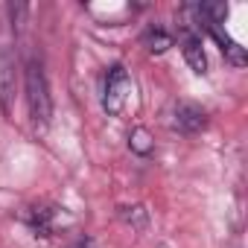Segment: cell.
<instances>
[{
	"instance_id": "cell-1",
	"label": "cell",
	"mask_w": 248,
	"mask_h": 248,
	"mask_svg": "<svg viewBox=\"0 0 248 248\" xmlns=\"http://www.w3.org/2000/svg\"><path fill=\"white\" fill-rule=\"evenodd\" d=\"M24 85H27V102H30V117L38 129L50 126L53 117V99H50V88H47V76L41 70L38 62H30L24 70Z\"/></svg>"
},
{
	"instance_id": "cell-2",
	"label": "cell",
	"mask_w": 248,
	"mask_h": 248,
	"mask_svg": "<svg viewBox=\"0 0 248 248\" xmlns=\"http://www.w3.org/2000/svg\"><path fill=\"white\" fill-rule=\"evenodd\" d=\"M129 93H132V79H129L126 67H123V64L111 67V70H108V79H105V99H102L105 111H108L111 117H117L123 108H126Z\"/></svg>"
},
{
	"instance_id": "cell-3",
	"label": "cell",
	"mask_w": 248,
	"mask_h": 248,
	"mask_svg": "<svg viewBox=\"0 0 248 248\" xmlns=\"http://www.w3.org/2000/svg\"><path fill=\"white\" fill-rule=\"evenodd\" d=\"M0 108L6 117L15 111V56L9 47H0Z\"/></svg>"
},
{
	"instance_id": "cell-4",
	"label": "cell",
	"mask_w": 248,
	"mask_h": 248,
	"mask_svg": "<svg viewBox=\"0 0 248 248\" xmlns=\"http://www.w3.org/2000/svg\"><path fill=\"white\" fill-rule=\"evenodd\" d=\"M172 126L184 135H196L207 126V114L193 102H178L175 111H172Z\"/></svg>"
},
{
	"instance_id": "cell-5",
	"label": "cell",
	"mask_w": 248,
	"mask_h": 248,
	"mask_svg": "<svg viewBox=\"0 0 248 248\" xmlns=\"http://www.w3.org/2000/svg\"><path fill=\"white\" fill-rule=\"evenodd\" d=\"M181 50H184V59H187L190 70L199 73V76H204V73H207V56H204L202 38L193 35V32H184V35H181Z\"/></svg>"
},
{
	"instance_id": "cell-6",
	"label": "cell",
	"mask_w": 248,
	"mask_h": 248,
	"mask_svg": "<svg viewBox=\"0 0 248 248\" xmlns=\"http://www.w3.org/2000/svg\"><path fill=\"white\" fill-rule=\"evenodd\" d=\"M204 30L216 38V44H219V47H222V53L231 59V64H236V67H242V64H245V50H242V47H239L228 32H225V30H222V24H210V21H204Z\"/></svg>"
},
{
	"instance_id": "cell-7",
	"label": "cell",
	"mask_w": 248,
	"mask_h": 248,
	"mask_svg": "<svg viewBox=\"0 0 248 248\" xmlns=\"http://www.w3.org/2000/svg\"><path fill=\"white\" fill-rule=\"evenodd\" d=\"M129 149H132L135 155H149V152L155 149V140H152L149 129H143V126L132 129V135H129Z\"/></svg>"
},
{
	"instance_id": "cell-8",
	"label": "cell",
	"mask_w": 248,
	"mask_h": 248,
	"mask_svg": "<svg viewBox=\"0 0 248 248\" xmlns=\"http://www.w3.org/2000/svg\"><path fill=\"white\" fill-rule=\"evenodd\" d=\"M143 44H146L149 53H167L172 47V35H167L164 30H149L143 35Z\"/></svg>"
},
{
	"instance_id": "cell-9",
	"label": "cell",
	"mask_w": 248,
	"mask_h": 248,
	"mask_svg": "<svg viewBox=\"0 0 248 248\" xmlns=\"http://www.w3.org/2000/svg\"><path fill=\"white\" fill-rule=\"evenodd\" d=\"M126 222H132L135 228H146V210L143 207H126Z\"/></svg>"
},
{
	"instance_id": "cell-10",
	"label": "cell",
	"mask_w": 248,
	"mask_h": 248,
	"mask_svg": "<svg viewBox=\"0 0 248 248\" xmlns=\"http://www.w3.org/2000/svg\"><path fill=\"white\" fill-rule=\"evenodd\" d=\"M73 248H93V242H91L88 236H82V239H76V242H73Z\"/></svg>"
}]
</instances>
